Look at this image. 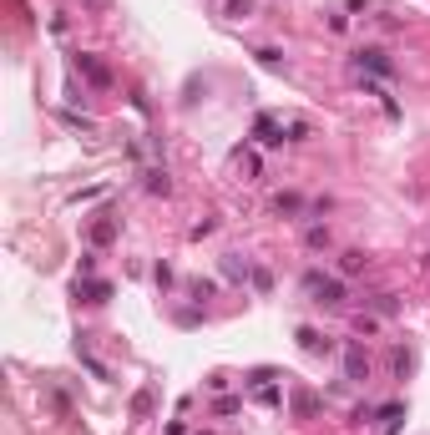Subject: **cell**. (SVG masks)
Wrapping results in <instances>:
<instances>
[{"label": "cell", "instance_id": "4316f807", "mask_svg": "<svg viewBox=\"0 0 430 435\" xmlns=\"http://www.w3.org/2000/svg\"><path fill=\"white\" fill-rule=\"evenodd\" d=\"M152 278H157V289H167V284H172V269H167V264H157V269H152Z\"/></svg>", "mask_w": 430, "mask_h": 435}, {"label": "cell", "instance_id": "603a6c76", "mask_svg": "<svg viewBox=\"0 0 430 435\" xmlns=\"http://www.w3.org/2000/svg\"><path fill=\"white\" fill-rule=\"evenodd\" d=\"M380 329V314H359L354 319V334H375Z\"/></svg>", "mask_w": 430, "mask_h": 435}, {"label": "cell", "instance_id": "4fadbf2b", "mask_svg": "<svg viewBox=\"0 0 430 435\" xmlns=\"http://www.w3.org/2000/svg\"><path fill=\"white\" fill-rule=\"evenodd\" d=\"M248 273H253V269L243 264V258H238V253H228V258H223V278H233V284H243V278H248Z\"/></svg>", "mask_w": 430, "mask_h": 435}, {"label": "cell", "instance_id": "9c48e42d", "mask_svg": "<svg viewBox=\"0 0 430 435\" xmlns=\"http://www.w3.org/2000/svg\"><path fill=\"white\" fill-rule=\"evenodd\" d=\"M364 264H370V258H364L359 248H344V253H339V273H344V278H354V273H364Z\"/></svg>", "mask_w": 430, "mask_h": 435}, {"label": "cell", "instance_id": "2e32d148", "mask_svg": "<svg viewBox=\"0 0 430 435\" xmlns=\"http://www.w3.org/2000/svg\"><path fill=\"white\" fill-rule=\"evenodd\" d=\"M304 243H309V248H329L334 238H329V228H319V223H309V228H304Z\"/></svg>", "mask_w": 430, "mask_h": 435}, {"label": "cell", "instance_id": "7a4b0ae2", "mask_svg": "<svg viewBox=\"0 0 430 435\" xmlns=\"http://www.w3.org/2000/svg\"><path fill=\"white\" fill-rule=\"evenodd\" d=\"M350 61H354V66H359V71H375V76H385V81H395V61H390V56H385L380 46H364V51H354Z\"/></svg>", "mask_w": 430, "mask_h": 435}, {"label": "cell", "instance_id": "6da1fadb", "mask_svg": "<svg viewBox=\"0 0 430 435\" xmlns=\"http://www.w3.org/2000/svg\"><path fill=\"white\" fill-rule=\"evenodd\" d=\"M304 294H309L314 304H324V309H339V304H344V284H339V278H329V273H319V269L304 273Z\"/></svg>", "mask_w": 430, "mask_h": 435}, {"label": "cell", "instance_id": "e0dca14e", "mask_svg": "<svg viewBox=\"0 0 430 435\" xmlns=\"http://www.w3.org/2000/svg\"><path fill=\"white\" fill-rule=\"evenodd\" d=\"M370 304H375V314H380V319H390V314H400V299H395V294H375Z\"/></svg>", "mask_w": 430, "mask_h": 435}, {"label": "cell", "instance_id": "8992f818", "mask_svg": "<svg viewBox=\"0 0 430 435\" xmlns=\"http://www.w3.org/2000/svg\"><path fill=\"white\" fill-rule=\"evenodd\" d=\"M152 410H157V390H152V385H142L137 395H132V420H147Z\"/></svg>", "mask_w": 430, "mask_h": 435}, {"label": "cell", "instance_id": "5bb4252c", "mask_svg": "<svg viewBox=\"0 0 430 435\" xmlns=\"http://www.w3.org/2000/svg\"><path fill=\"white\" fill-rule=\"evenodd\" d=\"M76 359H81V369H86V375H92V380H112V369H106L101 359H92V355L81 350V344H76Z\"/></svg>", "mask_w": 430, "mask_h": 435}, {"label": "cell", "instance_id": "52a82bcc", "mask_svg": "<svg viewBox=\"0 0 430 435\" xmlns=\"http://www.w3.org/2000/svg\"><path fill=\"white\" fill-rule=\"evenodd\" d=\"M76 294H81L86 304H106V299H112V284H106V278H86Z\"/></svg>", "mask_w": 430, "mask_h": 435}, {"label": "cell", "instance_id": "3957f363", "mask_svg": "<svg viewBox=\"0 0 430 435\" xmlns=\"http://www.w3.org/2000/svg\"><path fill=\"white\" fill-rule=\"evenodd\" d=\"M253 142H258V147H284V142H289V127L273 122V117H258V122H253Z\"/></svg>", "mask_w": 430, "mask_h": 435}, {"label": "cell", "instance_id": "ac0fdd59", "mask_svg": "<svg viewBox=\"0 0 430 435\" xmlns=\"http://www.w3.org/2000/svg\"><path fill=\"white\" fill-rule=\"evenodd\" d=\"M238 410H243V400H238V395H223L218 405H213V415H218V420H228V415H238Z\"/></svg>", "mask_w": 430, "mask_h": 435}, {"label": "cell", "instance_id": "44dd1931", "mask_svg": "<svg viewBox=\"0 0 430 435\" xmlns=\"http://www.w3.org/2000/svg\"><path fill=\"white\" fill-rule=\"evenodd\" d=\"M147 192H162V198L172 192V183H167V172H162V167H152V172H147Z\"/></svg>", "mask_w": 430, "mask_h": 435}, {"label": "cell", "instance_id": "ba28073f", "mask_svg": "<svg viewBox=\"0 0 430 435\" xmlns=\"http://www.w3.org/2000/svg\"><path fill=\"white\" fill-rule=\"evenodd\" d=\"M299 350H309V355H329L334 344H329L324 334H319V329H299Z\"/></svg>", "mask_w": 430, "mask_h": 435}, {"label": "cell", "instance_id": "8fae6325", "mask_svg": "<svg viewBox=\"0 0 430 435\" xmlns=\"http://www.w3.org/2000/svg\"><path fill=\"white\" fill-rule=\"evenodd\" d=\"M112 238H117V223H112V218L101 213L96 223H92V243H96V248H106V243H112Z\"/></svg>", "mask_w": 430, "mask_h": 435}, {"label": "cell", "instance_id": "7402d4cb", "mask_svg": "<svg viewBox=\"0 0 430 435\" xmlns=\"http://www.w3.org/2000/svg\"><path fill=\"white\" fill-rule=\"evenodd\" d=\"M187 294L198 299V304H203V299H213V278H192V284H187Z\"/></svg>", "mask_w": 430, "mask_h": 435}, {"label": "cell", "instance_id": "7c38bea8", "mask_svg": "<svg viewBox=\"0 0 430 435\" xmlns=\"http://www.w3.org/2000/svg\"><path fill=\"white\" fill-rule=\"evenodd\" d=\"M294 415H299V420L319 415V395H309V390H299V395H294Z\"/></svg>", "mask_w": 430, "mask_h": 435}, {"label": "cell", "instance_id": "9a60e30c", "mask_svg": "<svg viewBox=\"0 0 430 435\" xmlns=\"http://www.w3.org/2000/svg\"><path fill=\"white\" fill-rule=\"evenodd\" d=\"M273 213L299 218V213H304V198H299V192H278V198H273Z\"/></svg>", "mask_w": 430, "mask_h": 435}, {"label": "cell", "instance_id": "d4e9b609", "mask_svg": "<svg viewBox=\"0 0 430 435\" xmlns=\"http://www.w3.org/2000/svg\"><path fill=\"white\" fill-rule=\"evenodd\" d=\"M61 122H71V127H86V132H92V127H96L92 117H81V112H61Z\"/></svg>", "mask_w": 430, "mask_h": 435}, {"label": "cell", "instance_id": "484cf974", "mask_svg": "<svg viewBox=\"0 0 430 435\" xmlns=\"http://www.w3.org/2000/svg\"><path fill=\"white\" fill-rule=\"evenodd\" d=\"M329 31H339V36H344V31H350V15L334 10V15H329Z\"/></svg>", "mask_w": 430, "mask_h": 435}, {"label": "cell", "instance_id": "d6986e66", "mask_svg": "<svg viewBox=\"0 0 430 435\" xmlns=\"http://www.w3.org/2000/svg\"><path fill=\"white\" fill-rule=\"evenodd\" d=\"M248 284H253V294H273V273H268V269H253Z\"/></svg>", "mask_w": 430, "mask_h": 435}, {"label": "cell", "instance_id": "5b68a950", "mask_svg": "<svg viewBox=\"0 0 430 435\" xmlns=\"http://www.w3.org/2000/svg\"><path fill=\"white\" fill-rule=\"evenodd\" d=\"M344 380H350V385H364V380H370V355H364L359 344L344 350Z\"/></svg>", "mask_w": 430, "mask_h": 435}, {"label": "cell", "instance_id": "cb8c5ba5", "mask_svg": "<svg viewBox=\"0 0 430 435\" xmlns=\"http://www.w3.org/2000/svg\"><path fill=\"white\" fill-rule=\"evenodd\" d=\"M106 192V183H96V187H81V192H71V203H86V198H101Z\"/></svg>", "mask_w": 430, "mask_h": 435}, {"label": "cell", "instance_id": "ffe728a7", "mask_svg": "<svg viewBox=\"0 0 430 435\" xmlns=\"http://www.w3.org/2000/svg\"><path fill=\"white\" fill-rule=\"evenodd\" d=\"M223 15H233V20H248V15H253V0H223Z\"/></svg>", "mask_w": 430, "mask_h": 435}, {"label": "cell", "instance_id": "30bf717a", "mask_svg": "<svg viewBox=\"0 0 430 435\" xmlns=\"http://www.w3.org/2000/svg\"><path fill=\"white\" fill-rule=\"evenodd\" d=\"M248 390H253V400H258V405H268V410H273V405H284V390L268 385V380H264V385H248Z\"/></svg>", "mask_w": 430, "mask_h": 435}, {"label": "cell", "instance_id": "277c9868", "mask_svg": "<svg viewBox=\"0 0 430 435\" xmlns=\"http://www.w3.org/2000/svg\"><path fill=\"white\" fill-rule=\"evenodd\" d=\"M76 71H81L86 81H92L96 92H106V86H112V71H106V66H101V61H96L92 51H76Z\"/></svg>", "mask_w": 430, "mask_h": 435}]
</instances>
